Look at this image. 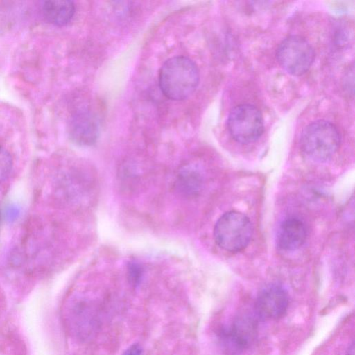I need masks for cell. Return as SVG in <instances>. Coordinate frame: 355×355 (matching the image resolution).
<instances>
[{
	"label": "cell",
	"instance_id": "14",
	"mask_svg": "<svg viewBox=\"0 0 355 355\" xmlns=\"http://www.w3.org/2000/svg\"><path fill=\"white\" fill-rule=\"evenodd\" d=\"M142 349L141 346L135 343L126 349L122 355H141Z\"/></svg>",
	"mask_w": 355,
	"mask_h": 355
},
{
	"label": "cell",
	"instance_id": "7",
	"mask_svg": "<svg viewBox=\"0 0 355 355\" xmlns=\"http://www.w3.org/2000/svg\"><path fill=\"white\" fill-rule=\"evenodd\" d=\"M288 306V295L286 289L278 284H269L259 292L254 313L262 320H275L282 318Z\"/></svg>",
	"mask_w": 355,
	"mask_h": 355
},
{
	"label": "cell",
	"instance_id": "12",
	"mask_svg": "<svg viewBox=\"0 0 355 355\" xmlns=\"http://www.w3.org/2000/svg\"><path fill=\"white\" fill-rule=\"evenodd\" d=\"M12 168V159L9 152L0 146V183L9 176Z\"/></svg>",
	"mask_w": 355,
	"mask_h": 355
},
{
	"label": "cell",
	"instance_id": "13",
	"mask_svg": "<svg viewBox=\"0 0 355 355\" xmlns=\"http://www.w3.org/2000/svg\"><path fill=\"white\" fill-rule=\"evenodd\" d=\"M128 276L130 284L134 286H137L143 276L141 266L136 262L130 263L128 267Z\"/></svg>",
	"mask_w": 355,
	"mask_h": 355
},
{
	"label": "cell",
	"instance_id": "2",
	"mask_svg": "<svg viewBox=\"0 0 355 355\" xmlns=\"http://www.w3.org/2000/svg\"><path fill=\"white\" fill-rule=\"evenodd\" d=\"M340 144V135L331 122L318 120L309 124L302 132L300 147L309 159L324 162L332 157Z\"/></svg>",
	"mask_w": 355,
	"mask_h": 355
},
{
	"label": "cell",
	"instance_id": "3",
	"mask_svg": "<svg viewBox=\"0 0 355 355\" xmlns=\"http://www.w3.org/2000/svg\"><path fill=\"white\" fill-rule=\"evenodd\" d=\"M252 232V225L248 216L236 211H230L224 214L216 222L214 237L221 248L234 252L248 245Z\"/></svg>",
	"mask_w": 355,
	"mask_h": 355
},
{
	"label": "cell",
	"instance_id": "6",
	"mask_svg": "<svg viewBox=\"0 0 355 355\" xmlns=\"http://www.w3.org/2000/svg\"><path fill=\"white\" fill-rule=\"evenodd\" d=\"M258 333L257 317L243 314L220 331L223 345L230 352L239 353L249 348L254 342Z\"/></svg>",
	"mask_w": 355,
	"mask_h": 355
},
{
	"label": "cell",
	"instance_id": "15",
	"mask_svg": "<svg viewBox=\"0 0 355 355\" xmlns=\"http://www.w3.org/2000/svg\"><path fill=\"white\" fill-rule=\"evenodd\" d=\"M345 355H354V345L352 343L349 346Z\"/></svg>",
	"mask_w": 355,
	"mask_h": 355
},
{
	"label": "cell",
	"instance_id": "10",
	"mask_svg": "<svg viewBox=\"0 0 355 355\" xmlns=\"http://www.w3.org/2000/svg\"><path fill=\"white\" fill-rule=\"evenodd\" d=\"M42 11L50 24L62 26L67 24L75 13V5L71 1L51 0L43 3Z\"/></svg>",
	"mask_w": 355,
	"mask_h": 355
},
{
	"label": "cell",
	"instance_id": "1",
	"mask_svg": "<svg viewBox=\"0 0 355 355\" xmlns=\"http://www.w3.org/2000/svg\"><path fill=\"white\" fill-rule=\"evenodd\" d=\"M199 71L196 64L184 56L168 59L159 73V85L162 93L174 101L191 96L198 87Z\"/></svg>",
	"mask_w": 355,
	"mask_h": 355
},
{
	"label": "cell",
	"instance_id": "8",
	"mask_svg": "<svg viewBox=\"0 0 355 355\" xmlns=\"http://www.w3.org/2000/svg\"><path fill=\"white\" fill-rule=\"evenodd\" d=\"M69 129L71 139L80 146L94 144L99 135L98 119L89 111L76 113L70 121Z\"/></svg>",
	"mask_w": 355,
	"mask_h": 355
},
{
	"label": "cell",
	"instance_id": "11",
	"mask_svg": "<svg viewBox=\"0 0 355 355\" xmlns=\"http://www.w3.org/2000/svg\"><path fill=\"white\" fill-rule=\"evenodd\" d=\"M202 184V175L195 166L187 165L180 170L176 186L178 191L184 196L197 195L200 191Z\"/></svg>",
	"mask_w": 355,
	"mask_h": 355
},
{
	"label": "cell",
	"instance_id": "5",
	"mask_svg": "<svg viewBox=\"0 0 355 355\" xmlns=\"http://www.w3.org/2000/svg\"><path fill=\"white\" fill-rule=\"evenodd\" d=\"M227 128L232 137L241 144H250L263 134L264 123L259 110L250 104H241L230 111Z\"/></svg>",
	"mask_w": 355,
	"mask_h": 355
},
{
	"label": "cell",
	"instance_id": "9",
	"mask_svg": "<svg viewBox=\"0 0 355 355\" xmlns=\"http://www.w3.org/2000/svg\"><path fill=\"white\" fill-rule=\"evenodd\" d=\"M306 237L304 223L297 218H288L280 225L277 234L278 247L285 251H293L300 248Z\"/></svg>",
	"mask_w": 355,
	"mask_h": 355
},
{
	"label": "cell",
	"instance_id": "4",
	"mask_svg": "<svg viewBox=\"0 0 355 355\" xmlns=\"http://www.w3.org/2000/svg\"><path fill=\"white\" fill-rule=\"evenodd\" d=\"M276 57L281 67L288 73L299 76L305 73L312 65L315 52L304 37L291 35L279 44Z\"/></svg>",
	"mask_w": 355,
	"mask_h": 355
}]
</instances>
